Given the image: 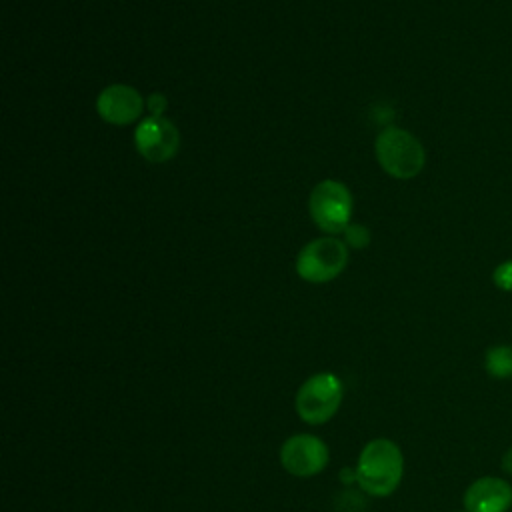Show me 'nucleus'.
Here are the masks:
<instances>
[{
  "instance_id": "obj_1",
  "label": "nucleus",
  "mask_w": 512,
  "mask_h": 512,
  "mask_svg": "<svg viewBox=\"0 0 512 512\" xmlns=\"http://www.w3.org/2000/svg\"><path fill=\"white\" fill-rule=\"evenodd\" d=\"M404 456L396 442L388 438L370 440L356 464V482L368 496H390L402 482Z\"/></svg>"
},
{
  "instance_id": "obj_2",
  "label": "nucleus",
  "mask_w": 512,
  "mask_h": 512,
  "mask_svg": "<svg viewBox=\"0 0 512 512\" xmlns=\"http://www.w3.org/2000/svg\"><path fill=\"white\" fill-rule=\"evenodd\" d=\"M376 158L384 172L408 180L422 172L426 154L420 140L404 128L388 126L376 138Z\"/></svg>"
},
{
  "instance_id": "obj_3",
  "label": "nucleus",
  "mask_w": 512,
  "mask_h": 512,
  "mask_svg": "<svg viewBox=\"0 0 512 512\" xmlns=\"http://www.w3.org/2000/svg\"><path fill=\"white\" fill-rule=\"evenodd\" d=\"M342 396L344 388L340 378L332 372H318L298 388L294 406L302 422L320 426L338 412Z\"/></svg>"
},
{
  "instance_id": "obj_4",
  "label": "nucleus",
  "mask_w": 512,
  "mask_h": 512,
  "mask_svg": "<svg viewBox=\"0 0 512 512\" xmlns=\"http://www.w3.org/2000/svg\"><path fill=\"white\" fill-rule=\"evenodd\" d=\"M348 262V248L334 236H324L308 242L298 258L296 272L302 280L312 284H324L334 280Z\"/></svg>"
},
{
  "instance_id": "obj_5",
  "label": "nucleus",
  "mask_w": 512,
  "mask_h": 512,
  "mask_svg": "<svg viewBox=\"0 0 512 512\" xmlns=\"http://www.w3.org/2000/svg\"><path fill=\"white\" fill-rule=\"evenodd\" d=\"M310 216L314 224L328 232L338 234L348 228L352 214V194L338 180H322L314 186L310 200Z\"/></svg>"
},
{
  "instance_id": "obj_6",
  "label": "nucleus",
  "mask_w": 512,
  "mask_h": 512,
  "mask_svg": "<svg viewBox=\"0 0 512 512\" xmlns=\"http://www.w3.org/2000/svg\"><path fill=\"white\" fill-rule=\"evenodd\" d=\"M330 460L326 442L314 434H294L280 448L282 468L298 478L320 474Z\"/></svg>"
},
{
  "instance_id": "obj_7",
  "label": "nucleus",
  "mask_w": 512,
  "mask_h": 512,
  "mask_svg": "<svg viewBox=\"0 0 512 512\" xmlns=\"http://www.w3.org/2000/svg\"><path fill=\"white\" fill-rule=\"evenodd\" d=\"M134 144L138 154L148 162H166L176 156L180 134L170 120L162 116H148L136 126Z\"/></svg>"
},
{
  "instance_id": "obj_8",
  "label": "nucleus",
  "mask_w": 512,
  "mask_h": 512,
  "mask_svg": "<svg viewBox=\"0 0 512 512\" xmlns=\"http://www.w3.org/2000/svg\"><path fill=\"white\" fill-rule=\"evenodd\" d=\"M100 118L114 126H128L140 118L144 100L136 88L126 84H110L96 98Z\"/></svg>"
},
{
  "instance_id": "obj_9",
  "label": "nucleus",
  "mask_w": 512,
  "mask_h": 512,
  "mask_svg": "<svg viewBox=\"0 0 512 512\" xmlns=\"http://www.w3.org/2000/svg\"><path fill=\"white\" fill-rule=\"evenodd\" d=\"M466 512H506L512 506V486L498 476H482L464 492Z\"/></svg>"
},
{
  "instance_id": "obj_10",
  "label": "nucleus",
  "mask_w": 512,
  "mask_h": 512,
  "mask_svg": "<svg viewBox=\"0 0 512 512\" xmlns=\"http://www.w3.org/2000/svg\"><path fill=\"white\" fill-rule=\"evenodd\" d=\"M484 368L494 378L512 376V346H492L486 350Z\"/></svg>"
},
{
  "instance_id": "obj_11",
  "label": "nucleus",
  "mask_w": 512,
  "mask_h": 512,
  "mask_svg": "<svg viewBox=\"0 0 512 512\" xmlns=\"http://www.w3.org/2000/svg\"><path fill=\"white\" fill-rule=\"evenodd\" d=\"M344 238L352 248H364L370 242V232L362 224H348L344 230Z\"/></svg>"
},
{
  "instance_id": "obj_12",
  "label": "nucleus",
  "mask_w": 512,
  "mask_h": 512,
  "mask_svg": "<svg viewBox=\"0 0 512 512\" xmlns=\"http://www.w3.org/2000/svg\"><path fill=\"white\" fill-rule=\"evenodd\" d=\"M492 280L500 290L512 292V260H506V262L498 264L494 274H492Z\"/></svg>"
},
{
  "instance_id": "obj_13",
  "label": "nucleus",
  "mask_w": 512,
  "mask_h": 512,
  "mask_svg": "<svg viewBox=\"0 0 512 512\" xmlns=\"http://www.w3.org/2000/svg\"><path fill=\"white\" fill-rule=\"evenodd\" d=\"M148 110L152 112V116H160L166 110V98L162 94H152L148 98Z\"/></svg>"
},
{
  "instance_id": "obj_14",
  "label": "nucleus",
  "mask_w": 512,
  "mask_h": 512,
  "mask_svg": "<svg viewBox=\"0 0 512 512\" xmlns=\"http://www.w3.org/2000/svg\"><path fill=\"white\" fill-rule=\"evenodd\" d=\"M502 468L508 472V474H512V446L504 452V456H502Z\"/></svg>"
},
{
  "instance_id": "obj_15",
  "label": "nucleus",
  "mask_w": 512,
  "mask_h": 512,
  "mask_svg": "<svg viewBox=\"0 0 512 512\" xmlns=\"http://www.w3.org/2000/svg\"><path fill=\"white\" fill-rule=\"evenodd\" d=\"M464 512H466V510H464Z\"/></svg>"
}]
</instances>
